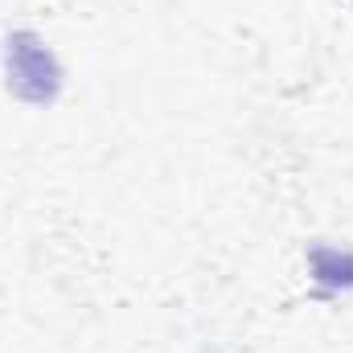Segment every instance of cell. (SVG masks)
<instances>
[{
	"label": "cell",
	"mask_w": 353,
	"mask_h": 353,
	"mask_svg": "<svg viewBox=\"0 0 353 353\" xmlns=\"http://www.w3.org/2000/svg\"><path fill=\"white\" fill-rule=\"evenodd\" d=\"M4 79L25 103H54L62 90V66L33 29H12L4 37Z\"/></svg>",
	"instance_id": "obj_1"
},
{
	"label": "cell",
	"mask_w": 353,
	"mask_h": 353,
	"mask_svg": "<svg viewBox=\"0 0 353 353\" xmlns=\"http://www.w3.org/2000/svg\"><path fill=\"white\" fill-rule=\"evenodd\" d=\"M308 267L312 279L325 288H353V251H337V247H312L308 251Z\"/></svg>",
	"instance_id": "obj_2"
}]
</instances>
